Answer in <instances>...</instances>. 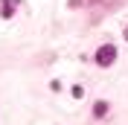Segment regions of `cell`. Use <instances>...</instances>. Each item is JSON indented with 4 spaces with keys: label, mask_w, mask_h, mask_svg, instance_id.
<instances>
[{
    "label": "cell",
    "mask_w": 128,
    "mask_h": 125,
    "mask_svg": "<svg viewBox=\"0 0 128 125\" xmlns=\"http://www.w3.org/2000/svg\"><path fill=\"white\" fill-rule=\"evenodd\" d=\"M114 61H116V47L114 44H105V47L96 50V64L99 67H111Z\"/></svg>",
    "instance_id": "1"
},
{
    "label": "cell",
    "mask_w": 128,
    "mask_h": 125,
    "mask_svg": "<svg viewBox=\"0 0 128 125\" xmlns=\"http://www.w3.org/2000/svg\"><path fill=\"white\" fill-rule=\"evenodd\" d=\"M20 3V0H3V9H0V15L3 18H12V12H15V6Z\"/></svg>",
    "instance_id": "2"
},
{
    "label": "cell",
    "mask_w": 128,
    "mask_h": 125,
    "mask_svg": "<svg viewBox=\"0 0 128 125\" xmlns=\"http://www.w3.org/2000/svg\"><path fill=\"white\" fill-rule=\"evenodd\" d=\"M105 110H108V102H96V108H93V114H96V116H102Z\"/></svg>",
    "instance_id": "3"
}]
</instances>
